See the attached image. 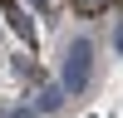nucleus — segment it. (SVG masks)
I'll return each mask as SVG.
<instances>
[{
	"instance_id": "2",
	"label": "nucleus",
	"mask_w": 123,
	"mask_h": 118,
	"mask_svg": "<svg viewBox=\"0 0 123 118\" xmlns=\"http://www.w3.org/2000/svg\"><path fill=\"white\" fill-rule=\"evenodd\" d=\"M59 103H64V84H44V88L35 94V113H39V118H44V113H54Z\"/></svg>"
},
{
	"instance_id": "5",
	"label": "nucleus",
	"mask_w": 123,
	"mask_h": 118,
	"mask_svg": "<svg viewBox=\"0 0 123 118\" xmlns=\"http://www.w3.org/2000/svg\"><path fill=\"white\" fill-rule=\"evenodd\" d=\"M5 118H39L35 108H15V113H5Z\"/></svg>"
},
{
	"instance_id": "3",
	"label": "nucleus",
	"mask_w": 123,
	"mask_h": 118,
	"mask_svg": "<svg viewBox=\"0 0 123 118\" xmlns=\"http://www.w3.org/2000/svg\"><path fill=\"white\" fill-rule=\"evenodd\" d=\"M0 5H5V15H10V30H15L20 39H35V25H30V15L15 5V0H0Z\"/></svg>"
},
{
	"instance_id": "6",
	"label": "nucleus",
	"mask_w": 123,
	"mask_h": 118,
	"mask_svg": "<svg viewBox=\"0 0 123 118\" xmlns=\"http://www.w3.org/2000/svg\"><path fill=\"white\" fill-rule=\"evenodd\" d=\"M113 49H118V54H123V25L113 30Z\"/></svg>"
},
{
	"instance_id": "4",
	"label": "nucleus",
	"mask_w": 123,
	"mask_h": 118,
	"mask_svg": "<svg viewBox=\"0 0 123 118\" xmlns=\"http://www.w3.org/2000/svg\"><path fill=\"white\" fill-rule=\"evenodd\" d=\"M108 5H113V0H74V10H79V15H104Z\"/></svg>"
},
{
	"instance_id": "1",
	"label": "nucleus",
	"mask_w": 123,
	"mask_h": 118,
	"mask_svg": "<svg viewBox=\"0 0 123 118\" xmlns=\"http://www.w3.org/2000/svg\"><path fill=\"white\" fill-rule=\"evenodd\" d=\"M89 74H94V44H89L84 35L69 44V54H64V94H84L89 88Z\"/></svg>"
}]
</instances>
